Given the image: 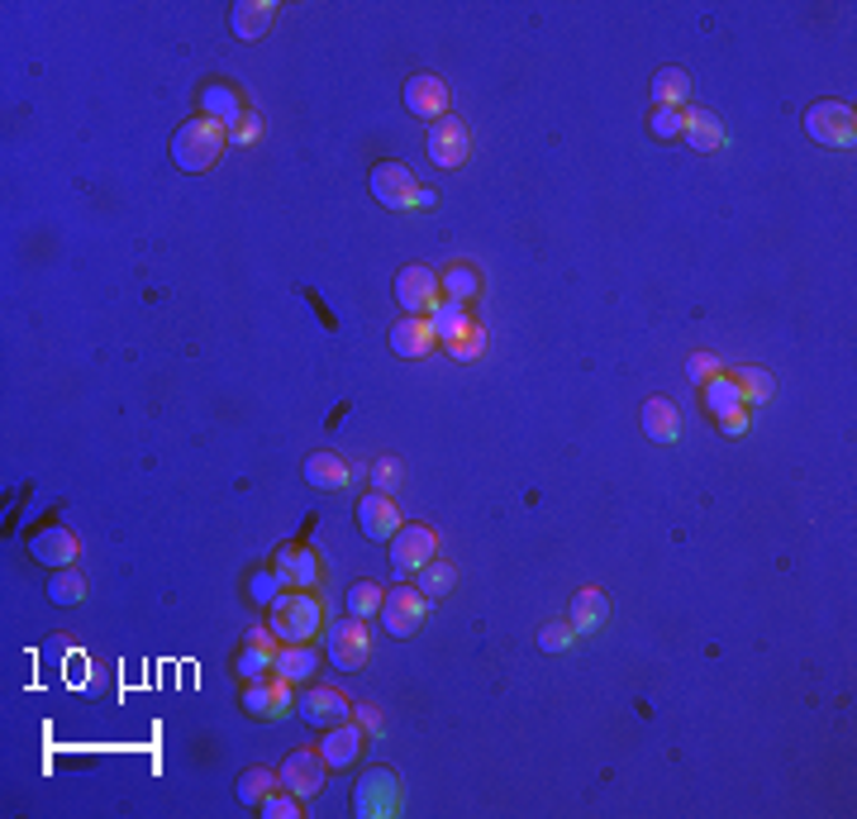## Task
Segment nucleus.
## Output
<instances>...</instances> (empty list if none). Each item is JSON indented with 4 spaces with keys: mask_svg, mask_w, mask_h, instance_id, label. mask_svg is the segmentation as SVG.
<instances>
[{
    "mask_svg": "<svg viewBox=\"0 0 857 819\" xmlns=\"http://www.w3.org/2000/svg\"><path fill=\"white\" fill-rule=\"evenodd\" d=\"M267 629H272L281 643H310L315 633L325 629V600L315 591H281L272 606H267Z\"/></svg>",
    "mask_w": 857,
    "mask_h": 819,
    "instance_id": "obj_1",
    "label": "nucleus"
},
{
    "mask_svg": "<svg viewBox=\"0 0 857 819\" xmlns=\"http://www.w3.org/2000/svg\"><path fill=\"white\" fill-rule=\"evenodd\" d=\"M225 143H229V129L215 124L210 114H196V120H187L172 133V162L181 172H210L215 158L225 153Z\"/></svg>",
    "mask_w": 857,
    "mask_h": 819,
    "instance_id": "obj_2",
    "label": "nucleus"
},
{
    "mask_svg": "<svg viewBox=\"0 0 857 819\" xmlns=\"http://www.w3.org/2000/svg\"><path fill=\"white\" fill-rule=\"evenodd\" d=\"M406 796H400V777L391 767H367L362 781L352 787V815L358 819H396Z\"/></svg>",
    "mask_w": 857,
    "mask_h": 819,
    "instance_id": "obj_3",
    "label": "nucleus"
},
{
    "mask_svg": "<svg viewBox=\"0 0 857 819\" xmlns=\"http://www.w3.org/2000/svg\"><path fill=\"white\" fill-rule=\"evenodd\" d=\"M805 133L825 148H853L857 143V114L844 100H815L805 110Z\"/></svg>",
    "mask_w": 857,
    "mask_h": 819,
    "instance_id": "obj_4",
    "label": "nucleus"
},
{
    "mask_svg": "<svg viewBox=\"0 0 857 819\" xmlns=\"http://www.w3.org/2000/svg\"><path fill=\"white\" fill-rule=\"evenodd\" d=\"M396 300L406 306V314H419L429 320L434 310L444 306V287H439V272H429L425 262H410L396 272Z\"/></svg>",
    "mask_w": 857,
    "mask_h": 819,
    "instance_id": "obj_5",
    "label": "nucleus"
},
{
    "mask_svg": "<svg viewBox=\"0 0 857 819\" xmlns=\"http://www.w3.org/2000/svg\"><path fill=\"white\" fill-rule=\"evenodd\" d=\"M243 710L253 715V720L272 725V720H286V715L296 710V687L286 677H258V681H243Z\"/></svg>",
    "mask_w": 857,
    "mask_h": 819,
    "instance_id": "obj_6",
    "label": "nucleus"
},
{
    "mask_svg": "<svg viewBox=\"0 0 857 819\" xmlns=\"http://www.w3.org/2000/svg\"><path fill=\"white\" fill-rule=\"evenodd\" d=\"M434 600L419 591V587H391L381 600V625L391 629V639H415V629L425 625Z\"/></svg>",
    "mask_w": 857,
    "mask_h": 819,
    "instance_id": "obj_7",
    "label": "nucleus"
},
{
    "mask_svg": "<svg viewBox=\"0 0 857 819\" xmlns=\"http://www.w3.org/2000/svg\"><path fill=\"white\" fill-rule=\"evenodd\" d=\"M425 153L434 167H462L472 158V129L462 120H452V114H444V120H434L425 129Z\"/></svg>",
    "mask_w": 857,
    "mask_h": 819,
    "instance_id": "obj_8",
    "label": "nucleus"
},
{
    "mask_svg": "<svg viewBox=\"0 0 857 819\" xmlns=\"http://www.w3.org/2000/svg\"><path fill=\"white\" fill-rule=\"evenodd\" d=\"M325 643H329V662L339 667V672H358V667H367V658H372V633H367V625L358 615H348V620L333 625Z\"/></svg>",
    "mask_w": 857,
    "mask_h": 819,
    "instance_id": "obj_9",
    "label": "nucleus"
},
{
    "mask_svg": "<svg viewBox=\"0 0 857 819\" xmlns=\"http://www.w3.org/2000/svg\"><path fill=\"white\" fill-rule=\"evenodd\" d=\"M434 558H439V533L429 525H400V533L391 539V572L415 577Z\"/></svg>",
    "mask_w": 857,
    "mask_h": 819,
    "instance_id": "obj_10",
    "label": "nucleus"
},
{
    "mask_svg": "<svg viewBox=\"0 0 857 819\" xmlns=\"http://www.w3.org/2000/svg\"><path fill=\"white\" fill-rule=\"evenodd\" d=\"M367 187H372L377 206L386 210H415V196H419V181L406 162H377L372 177H367Z\"/></svg>",
    "mask_w": 857,
    "mask_h": 819,
    "instance_id": "obj_11",
    "label": "nucleus"
},
{
    "mask_svg": "<svg viewBox=\"0 0 857 819\" xmlns=\"http://www.w3.org/2000/svg\"><path fill=\"white\" fill-rule=\"evenodd\" d=\"M325 772H329V762L319 748H291L281 762V787L286 791H296L300 800H315L319 791H325Z\"/></svg>",
    "mask_w": 857,
    "mask_h": 819,
    "instance_id": "obj_12",
    "label": "nucleus"
},
{
    "mask_svg": "<svg viewBox=\"0 0 857 819\" xmlns=\"http://www.w3.org/2000/svg\"><path fill=\"white\" fill-rule=\"evenodd\" d=\"M406 110L415 114V120H425V124L444 120V114H448V81L434 77V72H415L406 81Z\"/></svg>",
    "mask_w": 857,
    "mask_h": 819,
    "instance_id": "obj_13",
    "label": "nucleus"
},
{
    "mask_svg": "<svg viewBox=\"0 0 857 819\" xmlns=\"http://www.w3.org/2000/svg\"><path fill=\"white\" fill-rule=\"evenodd\" d=\"M358 525H362V533H367L372 543H391L406 520H400V510H396V496L367 491V496H362V506H358Z\"/></svg>",
    "mask_w": 857,
    "mask_h": 819,
    "instance_id": "obj_14",
    "label": "nucleus"
},
{
    "mask_svg": "<svg viewBox=\"0 0 857 819\" xmlns=\"http://www.w3.org/2000/svg\"><path fill=\"white\" fill-rule=\"evenodd\" d=\"M296 710H300V720L315 725V729H333V725L352 720L348 696H343V691H333V687H310L306 696L296 700Z\"/></svg>",
    "mask_w": 857,
    "mask_h": 819,
    "instance_id": "obj_15",
    "label": "nucleus"
},
{
    "mask_svg": "<svg viewBox=\"0 0 857 819\" xmlns=\"http://www.w3.org/2000/svg\"><path fill=\"white\" fill-rule=\"evenodd\" d=\"M277 648L281 639L267 625H258L253 633H248V643L239 648V658H233V672H239L243 681H258V677H272V662H277Z\"/></svg>",
    "mask_w": 857,
    "mask_h": 819,
    "instance_id": "obj_16",
    "label": "nucleus"
},
{
    "mask_svg": "<svg viewBox=\"0 0 857 819\" xmlns=\"http://www.w3.org/2000/svg\"><path fill=\"white\" fill-rule=\"evenodd\" d=\"M29 558L39 567H53V572H58V567H72L77 562V533L67 525H43L29 539Z\"/></svg>",
    "mask_w": 857,
    "mask_h": 819,
    "instance_id": "obj_17",
    "label": "nucleus"
},
{
    "mask_svg": "<svg viewBox=\"0 0 857 819\" xmlns=\"http://www.w3.org/2000/svg\"><path fill=\"white\" fill-rule=\"evenodd\" d=\"M272 567H277V577L286 581V587H296V591H310V587H319V558L310 553V548H300V543H286V548H277Z\"/></svg>",
    "mask_w": 857,
    "mask_h": 819,
    "instance_id": "obj_18",
    "label": "nucleus"
},
{
    "mask_svg": "<svg viewBox=\"0 0 857 819\" xmlns=\"http://www.w3.org/2000/svg\"><path fill=\"white\" fill-rule=\"evenodd\" d=\"M386 343H391L396 358H429L434 353V324L419 320V314H406V320H396L391 333H386Z\"/></svg>",
    "mask_w": 857,
    "mask_h": 819,
    "instance_id": "obj_19",
    "label": "nucleus"
},
{
    "mask_svg": "<svg viewBox=\"0 0 857 819\" xmlns=\"http://www.w3.org/2000/svg\"><path fill=\"white\" fill-rule=\"evenodd\" d=\"M319 753H325L329 772H348V767L358 762V753H362V729H358V720H343V725L325 729V743H319Z\"/></svg>",
    "mask_w": 857,
    "mask_h": 819,
    "instance_id": "obj_20",
    "label": "nucleus"
},
{
    "mask_svg": "<svg viewBox=\"0 0 857 819\" xmlns=\"http://www.w3.org/2000/svg\"><path fill=\"white\" fill-rule=\"evenodd\" d=\"M272 24H277L272 0H239V6L229 10V29H233V39H243V43H258Z\"/></svg>",
    "mask_w": 857,
    "mask_h": 819,
    "instance_id": "obj_21",
    "label": "nucleus"
},
{
    "mask_svg": "<svg viewBox=\"0 0 857 819\" xmlns=\"http://www.w3.org/2000/svg\"><path fill=\"white\" fill-rule=\"evenodd\" d=\"M272 672L286 677L291 687H300V681H315V677H319V648H315V643H281Z\"/></svg>",
    "mask_w": 857,
    "mask_h": 819,
    "instance_id": "obj_22",
    "label": "nucleus"
},
{
    "mask_svg": "<svg viewBox=\"0 0 857 819\" xmlns=\"http://www.w3.org/2000/svg\"><path fill=\"white\" fill-rule=\"evenodd\" d=\"M681 139L691 143L696 153H715V148H725V124H719L710 110L691 106V110H681Z\"/></svg>",
    "mask_w": 857,
    "mask_h": 819,
    "instance_id": "obj_23",
    "label": "nucleus"
},
{
    "mask_svg": "<svg viewBox=\"0 0 857 819\" xmlns=\"http://www.w3.org/2000/svg\"><path fill=\"white\" fill-rule=\"evenodd\" d=\"M200 114H210L215 124L233 129L248 110L239 106V91H233V87H225V81H206V87H200Z\"/></svg>",
    "mask_w": 857,
    "mask_h": 819,
    "instance_id": "obj_24",
    "label": "nucleus"
},
{
    "mask_svg": "<svg viewBox=\"0 0 857 819\" xmlns=\"http://www.w3.org/2000/svg\"><path fill=\"white\" fill-rule=\"evenodd\" d=\"M638 420H644L648 439H658V443H677V439H681V415H677V406H671V400H662V396L644 400Z\"/></svg>",
    "mask_w": 857,
    "mask_h": 819,
    "instance_id": "obj_25",
    "label": "nucleus"
},
{
    "mask_svg": "<svg viewBox=\"0 0 857 819\" xmlns=\"http://www.w3.org/2000/svg\"><path fill=\"white\" fill-rule=\"evenodd\" d=\"M605 615H610V600H605V591L581 587L577 596H571L567 625H571V633H596V629L605 625Z\"/></svg>",
    "mask_w": 857,
    "mask_h": 819,
    "instance_id": "obj_26",
    "label": "nucleus"
},
{
    "mask_svg": "<svg viewBox=\"0 0 857 819\" xmlns=\"http://www.w3.org/2000/svg\"><path fill=\"white\" fill-rule=\"evenodd\" d=\"M348 477H352L348 462L339 453H329V448H319V453L306 458V481H310V487H319V491H343Z\"/></svg>",
    "mask_w": 857,
    "mask_h": 819,
    "instance_id": "obj_27",
    "label": "nucleus"
},
{
    "mask_svg": "<svg viewBox=\"0 0 857 819\" xmlns=\"http://www.w3.org/2000/svg\"><path fill=\"white\" fill-rule=\"evenodd\" d=\"M725 377L734 381V391L744 396V406H767V400L777 396V381H771V372H763V367H734Z\"/></svg>",
    "mask_w": 857,
    "mask_h": 819,
    "instance_id": "obj_28",
    "label": "nucleus"
},
{
    "mask_svg": "<svg viewBox=\"0 0 857 819\" xmlns=\"http://www.w3.org/2000/svg\"><path fill=\"white\" fill-rule=\"evenodd\" d=\"M277 787H281V777L272 767H248V772H239V781H233V796H239V806H262Z\"/></svg>",
    "mask_w": 857,
    "mask_h": 819,
    "instance_id": "obj_29",
    "label": "nucleus"
},
{
    "mask_svg": "<svg viewBox=\"0 0 857 819\" xmlns=\"http://www.w3.org/2000/svg\"><path fill=\"white\" fill-rule=\"evenodd\" d=\"M652 106H686V100H691V77L681 72V67H662L658 77H652Z\"/></svg>",
    "mask_w": 857,
    "mask_h": 819,
    "instance_id": "obj_30",
    "label": "nucleus"
},
{
    "mask_svg": "<svg viewBox=\"0 0 857 819\" xmlns=\"http://www.w3.org/2000/svg\"><path fill=\"white\" fill-rule=\"evenodd\" d=\"M439 287H444L448 300H462V306H472V300L481 296V272H477L472 262H452L448 272L439 277Z\"/></svg>",
    "mask_w": 857,
    "mask_h": 819,
    "instance_id": "obj_31",
    "label": "nucleus"
},
{
    "mask_svg": "<svg viewBox=\"0 0 857 819\" xmlns=\"http://www.w3.org/2000/svg\"><path fill=\"white\" fill-rule=\"evenodd\" d=\"M429 324H434V339H439V343H452L458 333L472 329V314H467L462 300H448V296H444V306L429 314Z\"/></svg>",
    "mask_w": 857,
    "mask_h": 819,
    "instance_id": "obj_32",
    "label": "nucleus"
},
{
    "mask_svg": "<svg viewBox=\"0 0 857 819\" xmlns=\"http://www.w3.org/2000/svg\"><path fill=\"white\" fill-rule=\"evenodd\" d=\"M415 587L425 591L429 600H444L452 587H458V567L434 558V562H425V567H419V572H415Z\"/></svg>",
    "mask_w": 857,
    "mask_h": 819,
    "instance_id": "obj_33",
    "label": "nucleus"
},
{
    "mask_svg": "<svg viewBox=\"0 0 857 819\" xmlns=\"http://www.w3.org/2000/svg\"><path fill=\"white\" fill-rule=\"evenodd\" d=\"M48 600H53V606H81V600H87V577H81L77 567H58V572L48 577Z\"/></svg>",
    "mask_w": 857,
    "mask_h": 819,
    "instance_id": "obj_34",
    "label": "nucleus"
},
{
    "mask_svg": "<svg viewBox=\"0 0 857 819\" xmlns=\"http://www.w3.org/2000/svg\"><path fill=\"white\" fill-rule=\"evenodd\" d=\"M705 410H710L715 415V420H725V415H734V410H744V396H738L734 391V381L725 377V372H719L715 381H705Z\"/></svg>",
    "mask_w": 857,
    "mask_h": 819,
    "instance_id": "obj_35",
    "label": "nucleus"
},
{
    "mask_svg": "<svg viewBox=\"0 0 857 819\" xmlns=\"http://www.w3.org/2000/svg\"><path fill=\"white\" fill-rule=\"evenodd\" d=\"M381 600H386V591L377 587V581H352L348 587V615L372 620V615H381Z\"/></svg>",
    "mask_w": 857,
    "mask_h": 819,
    "instance_id": "obj_36",
    "label": "nucleus"
},
{
    "mask_svg": "<svg viewBox=\"0 0 857 819\" xmlns=\"http://www.w3.org/2000/svg\"><path fill=\"white\" fill-rule=\"evenodd\" d=\"M258 810H262L267 819H300V815H306V800H300L296 791H286V787H281V791L267 796Z\"/></svg>",
    "mask_w": 857,
    "mask_h": 819,
    "instance_id": "obj_37",
    "label": "nucleus"
},
{
    "mask_svg": "<svg viewBox=\"0 0 857 819\" xmlns=\"http://www.w3.org/2000/svg\"><path fill=\"white\" fill-rule=\"evenodd\" d=\"M400 481H406V462H400V458H377V462H372V487H377V491L396 496Z\"/></svg>",
    "mask_w": 857,
    "mask_h": 819,
    "instance_id": "obj_38",
    "label": "nucleus"
},
{
    "mask_svg": "<svg viewBox=\"0 0 857 819\" xmlns=\"http://www.w3.org/2000/svg\"><path fill=\"white\" fill-rule=\"evenodd\" d=\"M448 353L458 358V362H472V358H481V353H486V333H481V324H472L467 333H458V339L448 343Z\"/></svg>",
    "mask_w": 857,
    "mask_h": 819,
    "instance_id": "obj_39",
    "label": "nucleus"
},
{
    "mask_svg": "<svg viewBox=\"0 0 857 819\" xmlns=\"http://www.w3.org/2000/svg\"><path fill=\"white\" fill-rule=\"evenodd\" d=\"M648 129L658 133V139H681V110L677 106H658L648 114Z\"/></svg>",
    "mask_w": 857,
    "mask_h": 819,
    "instance_id": "obj_40",
    "label": "nucleus"
},
{
    "mask_svg": "<svg viewBox=\"0 0 857 819\" xmlns=\"http://www.w3.org/2000/svg\"><path fill=\"white\" fill-rule=\"evenodd\" d=\"M725 367H719L715 353H691V362H686V377H691V387H705V381H715Z\"/></svg>",
    "mask_w": 857,
    "mask_h": 819,
    "instance_id": "obj_41",
    "label": "nucleus"
},
{
    "mask_svg": "<svg viewBox=\"0 0 857 819\" xmlns=\"http://www.w3.org/2000/svg\"><path fill=\"white\" fill-rule=\"evenodd\" d=\"M352 720H358L362 733H372V739H381V733H386V715L372 706V700H358V706H352Z\"/></svg>",
    "mask_w": 857,
    "mask_h": 819,
    "instance_id": "obj_42",
    "label": "nucleus"
},
{
    "mask_svg": "<svg viewBox=\"0 0 857 819\" xmlns=\"http://www.w3.org/2000/svg\"><path fill=\"white\" fill-rule=\"evenodd\" d=\"M571 639H577V633H571V625H544V629H539V648H544V653H562Z\"/></svg>",
    "mask_w": 857,
    "mask_h": 819,
    "instance_id": "obj_43",
    "label": "nucleus"
},
{
    "mask_svg": "<svg viewBox=\"0 0 857 819\" xmlns=\"http://www.w3.org/2000/svg\"><path fill=\"white\" fill-rule=\"evenodd\" d=\"M229 139H233V143H243V148H248V143H258V139H262V120H258L253 110H248L243 120H239V124L229 129Z\"/></svg>",
    "mask_w": 857,
    "mask_h": 819,
    "instance_id": "obj_44",
    "label": "nucleus"
},
{
    "mask_svg": "<svg viewBox=\"0 0 857 819\" xmlns=\"http://www.w3.org/2000/svg\"><path fill=\"white\" fill-rule=\"evenodd\" d=\"M719 429H725V433H748V410L725 415V420H719Z\"/></svg>",
    "mask_w": 857,
    "mask_h": 819,
    "instance_id": "obj_45",
    "label": "nucleus"
},
{
    "mask_svg": "<svg viewBox=\"0 0 857 819\" xmlns=\"http://www.w3.org/2000/svg\"><path fill=\"white\" fill-rule=\"evenodd\" d=\"M434 206H439V196H434V191H425V187H419V196H415V210H434Z\"/></svg>",
    "mask_w": 857,
    "mask_h": 819,
    "instance_id": "obj_46",
    "label": "nucleus"
}]
</instances>
